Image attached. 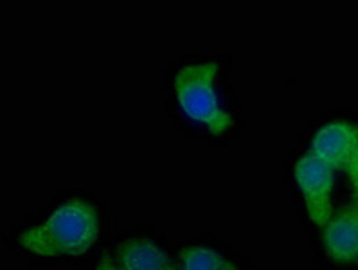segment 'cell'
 <instances>
[{"instance_id":"obj_8","label":"cell","mask_w":358,"mask_h":270,"mask_svg":"<svg viewBox=\"0 0 358 270\" xmlns=\"http://www.w3.org/2000/svg\"><path fill=\"white\" fill-rule=\"evenodd\" d=\"M348 171H350V177L355 184V191H357L358 190V148H357V152H355L351 162L348 164Z\"/></svg>"},{"instance_id":"obj_10","label":"cell","mask_w":358,"mask_h":270,"mask_svg":"<svg viewBox=\"0 0 358 270\" xmlns=\"http://www.w3.org/2000/svg\"><path fill=\"white\" fill-rule=\"evenodd\" d=\"M355 194H357V204H358V190H357V191H355Z\"/></svg>"},{"instance_id":"obj_2","label":"cell","mask_w":358,"mask_h":270,"mask_svg":"<svg viewBox=\"0 0 358 270\" xmlns=\"http://www.w3.org/2000/svg\"><path fill=\"white\" fill-rule=\"evenodd\" d=\"M215 64H191L175 76V92L182 112L207 130L222 134L231 127V118L222 108L215 92Z\"/></svg>"},{"instance_id":"obj_9","label":"cell","mask_w":358,"mask_h":270,"mask_svg":"<svg viewBox=\"0 0 358 270\" xmlns=\"http://www.w3.org/2000/svg\"><path fill=\"white\" fill-rule=\"evenodd\" d=\"M94 270H121V269H119L117 262L110 257V254H105V256L101 257V262L97 263Z\"/></svg>"},{"instance_id":"obj_11","label":"cell","mask_w":358,"mask_h":270,"mask_svg":"<svg viewBox=\"0 0 358 270\" xmlns=\"http://www.w3.org/2000/svg\"><path fill=\"white\" fill-rule=\"evenodd\" d=\"M232 270H236V269H232Z\"/></svg>"},{"instance_id":"obj_3","label":"cell","mask_w":358,"mask_h":270,"mask_svg":"<svg viewBox=\"0 0 358 270\" xmlns=\"http://www.w3.org/2000/svg\"><path fill=\"white\" fill-rule=\"evenodd\" d=\"M333 169L308 153L295 164V180L303 191L308 215L319 227L324 229L331 220Z\"/></svg>"},{"instance_id":"obj_6","label":"cell","mask_w":358,"mask_h":270,"mask_svg":"<svg viewBox=\"0 0 358 270\" xmlns=\"http://www.w3.org/2000/svg\"><path fill=\"white\" fill-rule=\"evenodd\" d=\"M324 245L329 256L337 262L358 260V204L329 220L324 227Z\"/></svg>"},{"instance_id":"obj_1","label":"cell","mask_w":358,"mask_h":270,"mask_svg":"<svg viewBox=\"0 0 358 270\" xmlns=\"http://www.w3.org/2000/svg\"><path fill=\"white\" fill-rule=\"evenodd\" d=\"M101 231L96 206L72 199L59 204L43 222L26 229L18 243L38 257H76L89 253Z\"/></svg>"},{"instance_id":"obj_5","label":"cell","mask_w":358,"mask_h":270,"mask_svg":"<svg viewBox=\"0 0 358 270\" xmlns=\"http://www.w3.org/2000/svg\"><path fill=\"white\" fill-rule=\"evenodd\" d=\"M121 270H178L168 250L148 236H130L119 245L115 256Z\"/></svg>"},{"instance_id":"obj_7","label":"cell","mask_w":358,"mask_h":270,"mask_svg":"<svg viewBox=\"0 0 358 270\" xmlns=\"http://www.w3.org/2000/svg\"><path fill=\"white\" fill-rule=\"evenodd\" d=\"M234 267L222 254L209 247H186L180 253L178 270H232Z\"/></svg>"},{"instance_id":"obj_4","label":"cell","mask_w":358,"mask_h":270,"mask_svg":"<svg viewBox=\"0 0 358 270\" xmlns=\"http://www.w3.org/2000/svg\"><path fill=\"white\" fill-rule=\"evenodd\" d=\"M358 148V132L348 122H329L320 128L312 141V155L331 169L344 168Z\"/></svg>"}]
</instances>
